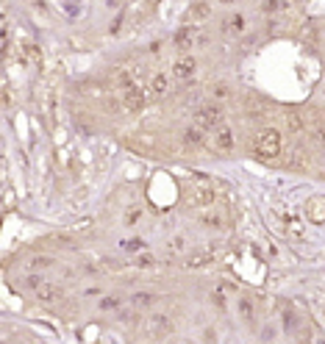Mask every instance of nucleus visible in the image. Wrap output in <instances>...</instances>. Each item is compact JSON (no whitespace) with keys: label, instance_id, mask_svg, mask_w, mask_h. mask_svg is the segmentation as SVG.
<instances>
[{"label":"nucleus","instance_id":"1","mask_svg":"<svg viewBox=\"0 0 325 344\" xmlns=\"http://www.w3.org/2000/svg\"><path fill=\"white\" fill-rule=\"evenodd\" d=\"M281 153V133L273 128H264L256 136V155L258 158H275Z\"/></svg>","mask_w":325,"mask_h":344},{"label":"nucleus","instance_id":"2","mask_svg":"<svg viewBox=\"0 0 325 344\" xmlns=\"http://www.w3.org/2000/svg\"><path fill=\"white\" fill-rule=\"evenodd\" d=\"M195 125L203 130H211V128H220L223 125V108L217 103H206L195 111Z\"/></svg>","mask_w":325,"mask_h":344},{"label":"nucleus","instance_id":"3","mask_svg":"<svg viewBox=\"0 0 325 344\" xmlns=\"http://www.w3.org/2000/svg\"><path fill=\"white\" fill-rule=\"evenodd\" d=\"M286 170H292V172L308 170V153L303 150V145H292L286 150Z\"/></svg>","mask_w":325,"mask_h":344},{"label":"nucleus","instance_id":"4","mask_svg":"<svg viewBox=\"0 0 325 344\" xmlns=\"http://www.w3.org/2000/svg\"><path fill=\"white\" fill-rule=\"evenodd\" d=\"M195 72H197L195 56H181V59H175V64H172V78H178V81H186V78H192Z\"/></svg>","mask_w":325,"mask_h":344},{"label":"nucleus","instance_id":"5","mask_svg":"<svg viewBox=\"0 0 325 344\" xmlns=\"http://www.w3.org/2000/svg\"><path fill=\"white\" fill-rule=\"evenodd\" d=\"M214 197H217V192H214L211 186H203V183L189 192V203H192V206H211Z\"/></svg>","mask_w":325,"mask_h":344},{"label":"nucleus","instance_id":"6","mask_svg":"<svg viewBox=\"0 0 325 344\" xmlns=\"http://www.w3.org/2000/svg\"><path fill=\"white\" fill-rule=\"evenodd\" d=\"M145 103L147 100H145V95H142L139 89H134V86L125 89V95H122V108H125V111H139Z\"/></svg>","mask_w":325,"mask_h":344},{"label":"nucleus","instance_id":"7","mask_svg":"<svg viewBox=\"0 0 325 344\" xmlns=\"http://www.w3.org/2000/svg\"><path fill=\"white\" fill-rule=\"evenodd\" d=\"M286 125H289L292 133H303V130L308 128V122L303 120V111H300V108H289V114H286Z\"/></svg>","mask_w":325,"mask_h":344},{"label":"nucleus","instance_id":"8","mask_svg":"<svg viewBox=\"0 0 325 344\" xmlns=\"http://www.w3.org/2000/svg\"><path fill=\"white\" fill-rule=\"evenodd\" d=\"M308 219L311 222H325V197L308 200Z\"/></svg>","mask_w":325,"mask_h":344},{"label":"nucleus","instance_id":"9","mask_svg":"<svg viewBox=\"0 0 325 344\" xmlns=\"http://www.w3.org/2000/svg\"><path fill=\"white\" fill-rule=\"evenodd\" d=\"M36 297L42 302H59L61 300V289L59 286H53V283H42L39 289H36Z\"/></svg>","mask_w":325,"mask_h":344},{"label":"nucleus","instance_id":"10","mask_svg":"<svg viewBox=\"0 0 325 344\" xmlns=\"http://www.w3.org/2000/svg\"><path fill=\"white\" fill-rule=\"evenodd\" d=\"M167 89H170V78L167 75H153L150 78V95L153 97H162V95H167Z\"/></svg>","mask_w":325,"mask_h":344},{"label":"nucleus","instance_id":"11","mask_svg":"<svg viewBox=\"0 0 325 344\" xmlns=\"http://www.w3.org/2000/svg\"><path fill=\"white\" fill-rule=\"evenodd\" d=\"M195 28L192 25H186V28H181L178 34H175V39H172V42H175V47H189V44L195 42Z\"/></svg>","mask_w":325,"mask_h":344},{"label":"nucleus","instance_id":"12","mask_svg":"<svg viewBox=\"0 0 325 344\" xmlns=\"http://www.w3.org/2000/svg\"><path fill=\"white\" fill-rule=\"evenodd\" d=\"M217 150H223V153H231L233 150V133L228 128L217 130Z\"/></svg>","mask_w":325,"mask_h":344},{"label":"nucleus","instance_id":"13","mask_svg":"<svg viewBox=\"0 0 325 344\" xmlns=\"http://www.w3.org/2000/svg\"><path fill=\"white\" fill-rule=\"evenodd\" d=\"M150 322H153V325H150V333L153 336H167L172 330V325H170V319L167 317H153Z\"/></svg>","mask_w":325,"mask_h":344},{"label":"nucleus","instance_id":"14","mask_svg":"<svg viewBox=\"0 0 325 344\" xmlns=\"http://www.w3.org/2000/svg\"><path fill=\"white\" fill-rule=\"evenodd\" d=\"M131 302H134L137 308H145V305H153V302H156V294H150V292H137L134 297H131Z\"/></svg>","mask_w":325,"mask_h":344},{"label":"nucleus","instance_id":"15","mask_svg":"<svg viewBox=\"0 0 325 344\" xmlns=\"http://www.w3.org/2000/svg\"><path fill=\"white\" fill-rule=\"evenodd\" d=\"M186 145H203V128L192 125V128L186 130Z\"/></svg>","mask_w":325,"mask_h":344},{"label":"nucleus","instance_id":"16","mask_svg":"<svg viewBox=\"0 0 325 344\" xmlns=\"http://www.w3.org/2000/svg\"><path fill=\"white\" fill-rule=\"evenodd\" d=\"M209 14H211V9H209V3H203V0L192 6V20H206Z\"/></svg>","mask_w":325,"mask_h":344},{"label":"nucleus","instance_id":"17","mask_svg":"<svg viewBox=\"0 0 325 344\" xmlns=\"http://www.w3.org/2000/svg\"><path fill=\"white\" fill-rule=\"evenodd\" d=\"M239 314L248 319V322L253 319V302H250L248 297H239Z\"/></svg>","mask_w":325,"mask_h":344},{"label":"nucleus","instance_id":"18","mask_svg":"<svg viewBox=\"0 0 325 344\" xmlns=\"http://www.w3.org/2000/svg\"><path fill=\"white\" fill-rule=\"evenodd\" d=\"M211 95L217 97V100H228V97H231V89H228L225 84H217V86L211 89Z\"/></svg>","mask_w":325,"mask_h":344},{"label":"nucleus","instance_id":"19","mask_svg":"<svg viewBox=\"0 0 325 344\" xmlns=\"http://www.w3.org/2000/svg\"><path fill=\"white\" fill-rule=\"evenodd\" d=\"M117 305H120V300H117V297H106V300H100V308H117Z\"/></svg>","mask_w":325,"mask_h":344},{"label":"nucleus","instance_id":"20","mask_svg":"<svg viewBox=\"0 0 325 344\" xmlns=\"http://www.w3.org/2000/svg\"><path fill=\"white\" fill-rule=\"evenodd\" d=\"M25 283L31 286V289H39V286H42L45 280H42V278H39V275H28V278H25Z\"/></svg>","mask_w":325,"mask_h":344},{"label":"nucleus","instance_id":"21","mask_svg":"<svg viewBox=\"0 0 325 344\" xmlns=\"http://www.w3.org/2000/svg\"><path fill=\"white\" fill-rule=\"evenodd\" d=\"M139 267H153V256H147V253H142V256L137 258Z\"/></svg>","mask_w":325,"mask_h":344},{"label":"nucleus","instance_id":"22","mask_svg":"<svg viewBox=\"0 0 325 344\" xmlns=\"http://www.w3.org/2000/svg\"><path fill=\"white\" fill-rule=\"evenodd\" d=\"M283 327H286V330L295 327V317H292V311H283Z\"/></svg>","mask_w":325,"mask_h":344},{"label":"nucleus","instance_id":"23","mask_svg":"<svg viewBox=\"0 0 325 344\" xmlns=\"http://www.w3.org/2000/svg\"><path fill=\"white\" fill-rule=\"evenodd\" d=\"M137 219H139V208H131V211H128V216H125V222H137Z\"/></svg>","mask_w":325,"mask_h":344},{"label":"nucleus","instance_id":"24","mask_svg":"<svg viewBox=\"0 0 325 344\" xmlns=\"http://www.w3.org/2000/svg\"><path fill=\"white\" fill-rule=\"evenodd\" d=\"M120 319H122V322H128V325H134V322H137V317H134V314H128V311H122Z\"/></svg>","mask_w":325,"mask_h":344},{"label":"nucleus","instance_id":"25","mask_svg":"<svg viewBox=\"0 0 325 344\" xmlns=\"http://www.w3.org/2000/svg\"><path fill=\"white\" fill-rule=\"evenodd\" d=\"M50 264V258H34V267H47Z\"/></svg>","mask_w":325,"mask_h":344},{"label":"nucleus","instance_id":"26","mask_svg":"<svg viewBox=\"0 0 325 344\" xmlns=\"http://www.w3.org/2000/svg\"><path fill=\"white\" fill-rule=\"evenodd\" d=\"M214 305H220V308H225V300H223V294H220V292L214 294Z\"/></svg>","mask_w":325,"mask_h":344},{"label":"nucleus","instance_id":"27","mask_svg":"<svg viewBox=\"0 0 325 344\" xmlns=\"http://www.w3.org/2000/svg\"><path fill=\"white\" fill-rule=\"evenodd\" d=\"M106 3H109V6H112V9H114V6H120L122 0H106Z\"/></svg>","mask_w":325,"mask_h":344},{"label":"nucleus","instance_id":"28","mask_svg":"<svg viewBox=\"0 0 325 344\" xmlns=\"http://www.w3.org/2000/svg\"><path fill=\"white\" fill-rule=\"evenodd\" d=\"M223 3H233V0H223Z\"/></svg>","mask_w":325,"mask_h":344},{"label":"nucleus","instance_id":"29","mask_svg":"<svg viewBox=\"0 0 325 344\" xmlns=\"http://www.w3.org/2000/svg\"><path fill=\"white\" fill-rule=\"evenodd\" d=\"M323 120H325V114H323Z\"/></svg>","mask_w":325,"mask_h":344}]
</instances>
